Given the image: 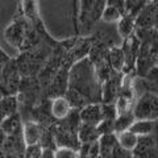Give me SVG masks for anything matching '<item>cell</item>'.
<instances>
[{
    "label": "cell",
    "mask_w": 158,
    "mask_h": 158,
    "mask_svg": "<svg viewBox=\"0 0 158 158\" xmlns=\"http://www.w3.org/2000/svg\"><path fill=\"white\" fill-rule=\"evenodd\" d=\"M70 91L75 92L81 98L94 96L99 92L102 96V90H99V82L95 75V70L88 59H83L73 67L70 73Z\"/></svg>",
    "instance_id": "6da1fadb"
},
{
    "label": "cell",
    "mask_w": 158,
    "mask_h": 158,
    "mask_svg": "<svg viewBox=\"0 0 158 158\" xmlns=\"http://www.w3.org/2000/svg\"><path fill=\"white\" fill-rule=\"evenodd\" d=\"M157 94L154 92H145L142 96L136 102L135 108L132 113L136 120H153L157 121Z\"/></svg>",
    "instance_id": "7a4b0ae2"
},
{
    "label": "cell",
    "mask_w": 158,
    "mask_h": 158,
    "mask_svg": "<svg viewBox=\"0 0 158 158\" xmlns=\"http://www.w3.org/2000/svg\"><path fill=\"white\" fill-rule=\"evenodd\" d=\"M157 25V3L152 2L140 11L135 19V27L138 29H153Z\"/></svg>",
    "instance_id": "3957f363"
},
{
    "label": "cell",
    "mask_w": 158,
    "mask_h": 158,
    "mask_svg": "<svg viewBox=\"0 0 158 158\" xmlns=\"http://www.w3.org/2000/svg\"><path fill=\"white\" fill-rule=\"evenodd\" d=\"M79 120L82 124L98 127L102 121V103H90L79 112Z\"/></svg>",
    "instance_id": "277c9868"
},
{
    "label": "cell",
    "mask_w": 158,
    "mask_h": 158,
    "mask_svg": "<svg viewBox=\"0 0 158 158\" xmlns=\"http://www.w3.org/2000/svg\"><path fill=\"white\" fill-rule=\"evenodd\" d=\"M42 133H44L42 127L36 121H29L27 124H24L21 128V136L25 146L38 145L40 141H41Z\"/></svg>",
    "instance_id": "5b68a950"
},
{
    "label": "cell",
    "mask_w": 158,
    "mask_h": 158,
    "mask_svg": "<svg viewBox=\"0 0 158 158\" xmlns=\"http://www.w3.org/2000/svg\"><path fill=\"white\" fill-rule=\"evenodd\" d=\"M73 111V107L70 106L69 100L65 96H57L53 99L50 106V113L57 120H65L69 116V113Z\"/></svg>",
    "instance_id": "8992f818"
},
{
    "label": "cell",
    "mask_w": 158,
    "mask_h": 158,
    "mask_svg": "<svg viewBox=\"0 0 158 158\" xmlns=\"http://www.w3.org/2000/svg\"><path fill=\"white\" fill-rule=\"evenodd\" d=\"M99 145V157L100 158H111L113 150L117 146L116 135L110 133V135H102L98 140Z\"/></svg>",
    "instance_id": "52a82bcc"
},
{
    "label": "cell",
    "mask_w": 158,
    "mask_h": 158,
    "mask_svg": "<svg viewBox=\"0 0 158 158\" xmlns=\"http://www.w3.org/2000/svg\"><path fill=\"white\" fill-rule=\"evenodd\" d=\"M77 137L79 144L82 145H87V144H92L99 140V132L96 129V127H91V125H86V124H79L78 131H77Z\"/></svg>",
    "instance_id": "ba28073f"
},
{
    "label": "cell",
    "mask_w": 158,
    "mask_h": 158,
    "mask_svg": "<svg viewBox=\"0 0 158 158\" xmlns=\"http://www.w3.org/2000/svg\"><path fill=\"white\" fill-rule=\"evenodd\" d=\"M21 123H20V117L16 113L8 116L7 118L0 123V131H2L7 137L9 136H16L17 133L21 132Z\"/></svg>",
    "instance_id": "9c48e42d"
},
{
    "label": "cell",
    "mask_w": 158,
    "mask_h": 158,
    "mask_svg": "<svg viewBox=\"0 0 158 158\" xmlns=\"http://www.w3.org/2000/svg\"><path fill=\"white\" fill-rule=\"evenodd\" d=\"M156 124L157 121L153 120H135V123L131 125L129 131L138 137L150 136L156 131Z\"/></svg>",
    "instance_id": "30bf717a"
},
{
    "label": "cell",
    "mask_w": 158,
    "mask_h": 158,
    "mask_svg": "<svg viewBox=\"0 0 158 158\" xmlns=\"http://www.w3.org/2000/svg\"><path fill=\"white\" fill-rule=\"evenodd\" d=\"M116 141H117V145L120 146L121 149H124L127 152H133L135 148L137 146L138 136H136L135 133H132L131 131H125V132L117 133Z\"/></svg>",
    "instance_id": "8fae6325"
},
{
    "label": "cell",
    "mask_w": 158,
    "mask_h": 158,
    "mask_svg": "<svg viewBox=\"0 0 158 158\" xmlns=\"http://www.w3.org/2000/svg\"><path fill=\"white\" fill-rule=\"evenodd\" d=\"M135 116H133L132 111L124 113V115H120V116H116L115 121H113V133L117 135V133H121V132H125V131H129L131 125L135 123Z\"/></svg>",
    "instance_id": "7c38bea8"
},
{
    "label": "cell",
    "mask_w": 158,
    "mask_h": 158,
    "mask_svg": "<svg viewBox=\"0 0 158 158\" xmlns=\"http://www.w3.org/2000/svg\"><path fill=\"white\" fill-rule=\"evenodd\" d=\"M6 38L13 46H19L20 42H21L24 38V28L21 24L15 23L12 25H9L6 32Z\"/></svg>",
    "instance_id": "4fadbf2b"
},
{
    "label": "cell",
    "mask_w": 158,
    "mask_h": 158,
    "mask_svg": "<svg viewBox=\"0 0 158 158\" xmlns=\"http://www.w3.org/2000/svg\"><path fill=\"white\" fill-rule=\"evenodd\" d=\"M135 28H136L135 27V19L128 16V15H124V16L120 19V21L117 23L118 33H120V36L124 40L135 33Z\"/></svg>",
    "instance_id": "5bb4252c"
},
{
    "label": "cell",
    "mask_w": 158,
    "mask_h": 158,
    "mask_svg": "<svg viewBox=\"0 0 158 158\" xmlns=\"http://www.w3.org/2000/svg\"><path fill=\"white\" fill-rule=\"evenodd\" d=\"M108 65L113 69V71L121 73L123 67H124V54L123 50L118 48L111 49L110 54H108Z\"/></svg>",
    "instance_id": "9a60e30c"
},
{
    "label": "cell",
    "mask_w": 158,
    "mask_h": 158,
    "mask_svg": "<svg viewBox=\"0 0 158 158\" xmlns=\"http://www.w3.org/2000/svg\"><path fill=\"white\" fill-rule=\"evenodd\" d=\"M16 108H17V102L15 98H4L3 100H0V123L8 116L13 115Z\"/></svg>",
    "instance_id": "2e32d148"
},
{
    "label": "cell",
    "mask_w": 158,
    "mask_h": 158,
    "mask_svg": "<svg viewBox=\"0 0 158 158\" xmlns=\"http://www.w3.org/2000/svg\"><path fill=\"white\" fill-rule=\"evenodd\" d=\"M23 9L25 17L33 23L38 21V0H23Z\"/></svg>",
    "instance_id": "e0dca14e"
},
{
    "label": "cell",
    "mask_w": 158,
    "mask_h": 158,
    "mask_svg": "<svg viewBox=\"0 0 158 158\" xmlns=\"http://www.w3.org/2000/svg\"><path fill=\"white\" fill-rule=\"evenodd\" d=\"M123 16H124V15L118 11V9L110 7V6H106L104 9H103V12H102L100 19L106 23H118Z\"/></svg>",
    "instance_id": "ac0fdd59"
},
{
    "label": "cell",
    "mask_w": 158,
    "mask_h": 158,
    "mask_svg": "<svg viewBox=\"0 0 158 158\" xmlns=\"http://www.w3.org/2000/svg\"><path fill=\"white\" fill-rule=\"evenodd\" d=\"M53 158H79V153L70 148H57L53 152Z\"/></svg>",
    "instance_id": "d6986e66"
},
{
    "label": "cell",
    "mask_w": 158,
    "mask_h": 158,
    "mask_svg": "<svg viewBox=\"0 0 158 158\" xmlns=\"http://www.w3.org/2000/svg\"><path fill=\"white\" fill-rule=\"evenodd\" d=\"M42 152L44 149L41 148V145H31L27 146L25 150H24V156L23 158H41L42 157Z\"/></svg>",
    "instance_id": "ffe728a7"
},
{
    "label": "cell",
    "mask_w": 158,
    "mask_h": 158,
    "mask_svg": "<svg viewBox=\"0 0 158 158\" xmlns=\"http://www.w3.org/2000/svg\"><path fill=\"white\" fill-rule=\"evenodd\" d=\"M106 6L116 8L123 15H125V0H106Z\"/></svg>",
    "instance_id": "44dd1931"
},
{
    "label": "cell",
    "mask_w": 158,
    "mask_h": 158,
    "mask_svg": "<svg viewBox=\"0 0 158 158\" xmlns=\"http://www.w3.org/2000/svg\"><path fill=\"white\" fill-rule=\"evenodd\" d=\"M41 158H53V150H50V149H44Z\"/></svg>",
    "instance_id": "7402d4cb"
},
{
    "label": "cell",
    "mask_w": 158,
    "mask_h": 158,
    "mask_svg": "<svg viewBox=\"0 0 158 158\" xmlns=\"http://www.w3.org/2000/svg\"><path fill=\"white\" fill-rule=\"evenodd\" d=\"M152 2H156V0H145V3H152Z\"/></svg>",
    "instance_id": "603a6c76"
}]
</instances>
